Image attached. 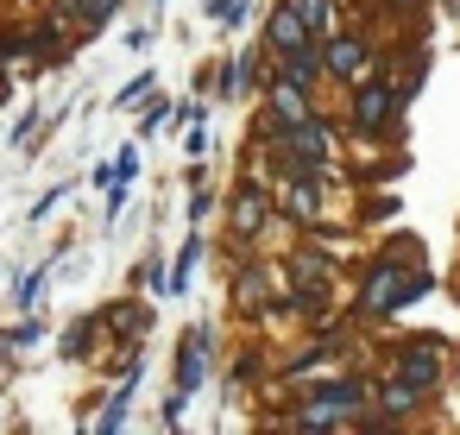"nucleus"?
<instances>
[{"instance_id":"obj_10","label":"nucleus","mask_w":460,"mask_h":435,"mask_svg":"<svg viewBox=\"0 0 460 435\" xmlns=\"http://www.w3.org/2000/svg\"><path fill=\"white\" fill-rule=\"evenodd\" d=\"M259 221H265V196L259 190L234 196V234H259Z\"/></svg>"},{"instance_id":"obj_7","label":"nucleus","mask_w":460,"mask_h":435,"mask_svg":"<svg viewBox=\"0 0 460 435\" xmlns=\"http://www.w3.org/2000/svg\"><path fill=\"white\" fill-rule=\"evenodd\" d=\"M322 58H328V70H334V76H359V64H366L359 39H334V45H328Z\"/></svg>"},{"instance_id":"obj_2","label":"nucleus","mask_w":460,"mask_h":435,"mask_svg":"<svg viewBox=\"0 0 460 435\" xmlns=\"http://www.w3.org/2000/svg\"><path fill=\"white\" fill-rule=\"evenodd\" d=\"M309 32H315V26H309V20L290 7V0H284V7L271 13V45H278V51H296V45H309Z\"/></svg>"},{"instance_id":"obj_15","label":"nucleus","mask_w":460,"mask_h":435,"mask_svg":"<svg viewBox=\"0 0 460 435\" xmlns=\"http://www.w3.org/2000/svg\"><path fill=\"white\" fill-rule=\"evenodd\" d=\"M127 404H133V378H127V385L114 391V404L102 410V429H120V416H127Z\"/></svg>"},{"instance_id":"obj_5","label":"nucleus","mask_w":460,"mask_h":435,"mask_svg":"<svg viewBox=\"0 0 460 435\" xmlns=\"http://www.w3.org/2000/svg\"><path fill=\"white\" fill-rule=\"evenodd\" d=\"M397 372H403V385H416V391H429V385L441 378V366H435V353H429V347H410Z\"/></svg>"},{"instance_id":"obj_11","label":"nucleus","mask_w":460,"mask_h":435,"mask_svg":"<svg viewBox=\"0 0 460 435\" xmlns=\"http://www.w3.org/2000/svg\"><path fill=\"white\" fill-rule=\"evenodd\" d=\"M114 328H120V334H146V328H152V309H146V303H120V309H114Z\"/></svg>"},{"instance_id":"obj_4","label":"nucleus","mask_w":460,"mask_h":435,"mask_svg":"<svg viewBox=\"0 0 460 435\" xmlns=\"http://www.w3.org/2000/svg\"><path fill=\"white\" fill-rule=\"evenodd\" d=\"M271 114H278V127H303V120H309L303 83H278V89H271Z\"/></svg>"},{"instance_id":"obj_21","label":"nucleus","mask_w":460,"mask_h":435,"mask_svg":"<svg viewBox=\"0 0 460 435\" xmlns=\"http://www.w3.org/2000/svg\"><path fill=\"white\" fill-rule=\"evenodd\" d=\"M240 297H246V303H259V297H265V278H259V271H246V278H240Z\"/></svg>"},{"instance_id":"obj_13","label":"nucleus","mask_w":460,"mask_h":435,"mask_svg":"<svg viewBox=\"0 0 460 435\" xmlns=\"http://www.w3.org/2000/svg\"><path fill=\"white\" fill-rule=\"evenodd\" d=\"M196 259H202V246H196V240H183V253H177V271H171L164 284H171V290H183V284H190V271H196Z\"/></svg>"},{"instance_id":"obj_20","label":"nucleus","mask_w":460,"mask_h":435,"mask_svg":"<svg viewBox=\"0 0 460 435\" xmlns=\"http://www.w3.org/2000/svg\"><path fill=\"white\" fill-rule=\"evenodd\" d=\"M133 171H139V146H127V152H120V164H114V183H127Z\"/></svg>"},{"instance_id":"obj_6","label":"nucleus","mask_w":460,"mask_h":435,"mask_svg":"<svg viewBox=\"0 0 460 435\" xmlns=\"http://www.w3.org/2000/svg\"><path fill=\"white\" fill-rule=\"evenodd\" d=\"M385 114H391V95L372 83V89H359V102H353V120L372 133V127H385Z\"/></svg>"},{"instance_id":"obj_18","label":"nucleus","mask_w":460,"mask_h":435,"mask_svg":"<svg viewBox=\"0 0 460 435\" xmlns=\"http://www.w3.org/2000/svg\"><path fill=\"white\" fill-rule=\"evenodd\" d=\"M290 7H296L309 26H328V0H290Z\"/></svg>"},{"instance_id":"obj_17","label":"nucleus","mask_w":460,"mask_h":435,"mask_svg":"<svg viewBox=\"0 0 460 435\" xmlns=\"http://www.w3.org/2000/svg\"><path fill=\"white\" fill-rule=\"evenodd\" d=\"M410 404H416V385H391V391H385V410H391V416L410 410Z\"/></svg>"},{"instance_id":"obj_22","label":"nucleus","mask_w":460,"mask_h":435,"mask_svg":"<svg viewBox=\"0 0 460 435\" xmlns=\"http://www.w3.org/2000/svg\"><path fill=\"white\" fill-rule=\"evenodd\" d=\"M108 13H114V0H89V26H95V20H108Z\"/></svg>"},{"instance_id":"obj_12","label":"nucleus","mask_w":460,"mask_h":435,"mask_svg":"<svg viewBox=\"0 0 460 435\" xmlns=\"http://www.w3.org/2000/svg\"><path fill=\"white\" fill-rule=\"evenodd\" d=\"M284 70H290V83H303V89H309V83H315V58H309V45H296V51L284 58Z\"/></svg>"},{"instance_id":"obj_1","label":"nucleus","mask_w":460,"mask_h":435,"mask_svg":"<svg viewBox=\"0 0 460 435\" xmlns=\"http://www.w3.org/2000/svg\"><path fill=\"white\" fill-rule=\"evenodd\" d=\"M429 290V278L416 271V278H397V265H378L372 278H366V290H359V309L366 315H385V309H397V303H410V297H422Z\"/></svg>"},{"instance_id":"obj_9","label":"nucleus","mask_w":460,"mask_h":435,"mask_svg":"<svg viewBox=\"0 0 460 435\" xmlns=\"http://www.w3.org/2000/svg\"><path fill=\"white\" fill-rule=\"evenodd\" d=\"M309 404H322V410H334V416H341V410H353V404H359V385H353V378L315 385V397H309Z\"/></svg>"},{"instance_id":"obj_14","label":"nucleus","mask_w":460,"mask_h":435,"mask_svg":"<svg viewBox=\"0 0 460 435\" xmlns=\"http://www.w3.org/2000/svg\"><path fill=\"white\" fill-rule=\"evenodd\" d=\"M284 215H315V183H296L284 196Z\"/></svg>"},{"instance_id":"obj_3","label":"nucleus","mask_w":460,"mask_h":435,"mask_svg":"<svg viewBox=\"0 0 460 435\" xmlns=\"http://www.w3.org/2000/svg\"><path fill=\"white\" fill-rule=\"evenodd\" d=\"M202 347H208L202 328L183 334V347H177V391H196V385H202Z\"/></svg>"},{"instance_id":"obj_16","label":"nucleus","mask_w":460,"mask_h":435,"mask_svg":"<svg viewBox=\"0 0 460 435\" xmlns=\"http://www.w3.org/2000/svg\"><path fill=\"white\" fill-rule=\"evenodd\" d=\"M89 341H95V328H89V322H76V328L64 334V360H83V347H89Z\"/></svg>"},{"instance_id":"obj_8","label":"nucleus","mask_w":460,"mask_h":435,"mask_svg":"<svg viewBox=\"0 0 460 435\" xmlns=\"http://www.w3.org/2000/svg\"><path fill=\"white\" fill-rule=\"evenodd\" d=\"M290 152H296L303 164H315V158L328 152V133H322L315 120H303V127H290Z\"/></svg>"},{"instance_id":"obj_19","label":"nucleus","mask_w":460,"mask_h":435,"mask_svg":"<svg viewBox=\"0 0 460 435\" xmlns=\"http://www.w3.org/2000/svg\"><path fill=\"white\" fill-rule=\"evenodd\" d=\"M296 278L315 284V278H322V253H296Z\"/></svg>"}]
</instances>
